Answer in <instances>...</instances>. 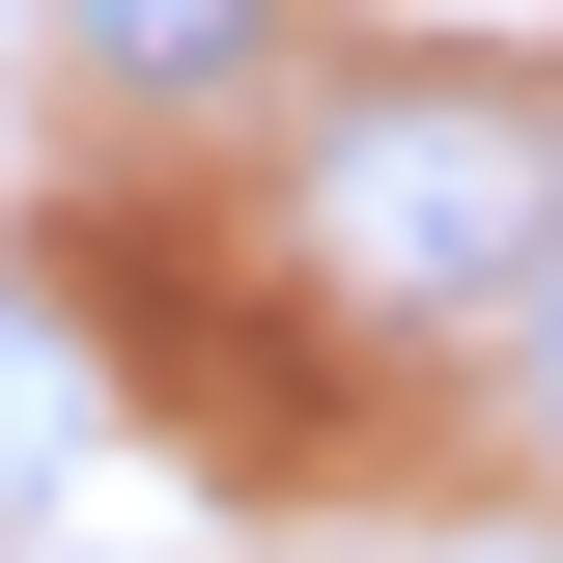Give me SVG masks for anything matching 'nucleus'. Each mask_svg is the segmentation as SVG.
Segmentation results:
<instances>
[{
	"instance_id": "nucleus-1",
	"label": "nucleus",
	"mask_w": 563,
	"mask_h": 563,
	"mask_svg": "<svg viewBox=\"0 0 563 563\" xmlns=\"http://www.w3.org/2000/svg\"><path fill=\"white\" fill-rule=\"evenodd\" d=\"M282 254L339 282V310H395V339L536 310V254H563V113H536V85H339V113L282 141Z\"/></svg>"
},
{
	"instance_id": "nucleus-2",
	"label": "nucleus",
	"mask_w": 563,
	"mask_h": 563,
	"mask_svg": "<svg viewBox=\"0 0 563 563\" xmlns=\"http://www.w3.org/2000/svg\"><path fill=\"white\" fill-rule=\"evenodd\" d=\"M57 57H85V85H141V113H198V85H254V57H282V0H57Z\"/></svg>"
},
{
	"instance_id": "nucleus-4",
	"label": "nucleus",
	"mask_w": 563,
	"mask_h": 563,
	"mask_svg": "<svg viewBox=\"0 0 563 563\" xmlns=\"http://www.w3.org/2000/svg\"><path fill=\"white\" fill-rule=\"evenodd\" d=\"M507 366H536V451H563V254H536V310H507Z\"/></svg>"
},
{
	"instance_id": "nucleus-3",
	"label": "nucleus",
	"mask_w": 563,
	"mask_h": 563,
	"mask_svg": "<svg viewBox=\"0 0 563 563\" xmlns=\"http://www.w3.org/2000/svg\"><path fill=\"white\" fill-rule=\"evenodd\" d=\"M57 451H85V366H57V339H29V310H0V563L57 536Z\"/></svg>"
}]
</instances>
